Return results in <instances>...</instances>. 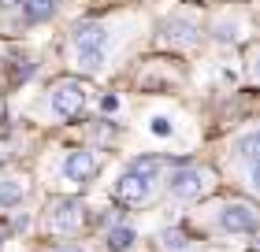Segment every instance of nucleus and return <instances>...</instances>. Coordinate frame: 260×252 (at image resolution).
Returning a JSON list of instances; mask_svg holds the SVG:
<instances>
[{
    "instance_id": "1",
    "label": "nucleus",
    "mask_w": 260,
    "mask_h": 252,
    "mask_svg": "<svg viewBox=\"0 0 260 252\" xmlns=\"http://www.w3.org/2000/svg\"><path fill=\"white\" fill-rule=\"evenodd\" d=\"M216 189V174L201 163H179L168 174V193L175 200H201Z\"/></svg>"
},
{
    "instance_id": "2",
    "label": "nucleus",
    "mask_w": 260,
    "mask_h": 252,
    "mask_svg": "<svg viewBox=\"0 0 260 252\" xmlns=\"http://www.w3.org/2000/svg\"><path fill=\"white\" fill-rule=\"evenodd\" d=\"M86 100H89L86 82H78V78H56L49 86V93H45L41 107L49 115H56V119H71V115H78L82 107H86Z\"/></svg>"
},
{
    "instance_id": "3",
    "label": "nucleus",
    "mask_w": 260,
    "mask_h": 252,
    "mask_svg": "<svg viewBox=\"0 0 260 252\" xmlns=\"http://www.w3.org/2000/svg\"><path fill=\"white\" fill-rule=\"evenodd\" d=\"M82 223H86V200L78 197H56L41 215V226L49 234H75L82 230Z\"/></svg>"
},
{
    "instance_id": "4",
    "label": "nucleus",
    "mask_w": 260,
    "mask_h": 252,
    "mask_svg": "<svg viewBox=\"0 0 260 252\" xmlns=\"http://www.w3.org/2000/svg\"><path fill=\"white\" fill-rule=\"evenodd\" d=\"M223 234H253L256 230V208L253 200H227L216 215Z\"/></svg>"
},
{
    "instance_id": "5",
    "label": "nucleus",
    "mask_w": 260,
    "mask_h": 252,
    "mask_svg": "<svg viewBox=\"0 0 260 252\" xmlns=\"http://www.w3.org/2000/svg\"><path fill=\"white\" fill-rule=\"evenodd\" d=\"M152 193H156V178H152V174L126 171L119 182H115V200H119V204H130V208H141V204H149Z\"/></svg>"
},
{
    "instance_id": "6",
    "label": "nucleus",
    "mask_w": 260,
    "mask_h": 252,
    "mask_svg": "<svg viewBox=\"0 0 260 252\" xmlns=\"http://www.w3.org/2000/svg\"><path fill=\"white\" fill-rule=\"evenodd\" d=\"M30 174H22V171H0V211H11V208H19L22 200L30 197Z\"/></svg>"
},
{
    "instance_id": "7",
    "label": "nucleus",
    "mask_w": 260,
    "mask_h": 252,
    "mask_svg": "<svg viewBox=\"0 0 260 252\" xmlns=\"http://www.w3.org/2000/svg\"><path fill=\"white\" fill-rule=\"evenodd\" d=\"M97 171H101L97 152H89V149L67 152V160H63V178H67V182H89Z\"/></svg>"
},
{
    "instance_id": "8",
    "label": "nucleus",
    "mask_w": 260,
    "mask_h": 252,
    "mask_svg": "<svg viewBox=\"0 0 260 252\" xmlns=\"http://www.w3.org/2000/svg\"><path fill=\"white\" fill-rule=\"evenodd\" d=\"M164 38L171 45H179V49H193L201 41V26L190 15H175V19H168V26H164Z\"/></svg>"
},
{
    "instance_id": "9",
    "label": "nucleus",
    "mask_w": 260,
    "mask_h": 252,
    "mask_svg": "<svg viewBox=\"0 0 260 252\" xmlns=\"http://www.w3.org/2000/svg\"><path fill=\"white\" fill-rule=\"evenodd\" d=\"M256 145H260L256 130L242 134V137H238V145H234V160L242 163V171H245V186H249V189H256Z\"/></svg>"
},
{
    "instance_id": "10",
    "label": "nucleus",
    "mask_w": 260,
    "mask_h": 252,
    "mask_svg": "<svg viewBox=\"0 0 260 252\" xmlns=\"http://www.w3.org/2000/svg\"><path fill=\"white\" fill-rule=\"evenodd\" d=\"M71 49L82 52V49H108V30L101 22H78L71 30Z\"/></svg>"
},
{
    "instance_id": "11",
    "label": "nucleus",
    "mask_w": 260,
    "mask_h": 252,
    "mask_svg": "<svg viewBox=\"0 0 260 252\" xmlns=\"http://www.w3.org/2000/svg\"><path fill=\"white\" fill-rule=\"evenodd\" d=\"M156 252H197V241L182 226H164L156 234Z\"/></svg>"
},
{
    "instance_id": "12",
    "label": "nucleus",
    "mask_w": 260,
    "mask_h": 252,
    "mask_svg": "<svg viewBox=\"0 0 260 252\" xmlns=\"http://www.w3.org/2000/svg\"><path fill=\"white\" fill-rule=\"evenodd\" d=\"M56 15V0H22V19L26 22H45Z\"/></svg>"
},
{
    "instance_id": "13",
    "label": "nucleus",
    "mask_w": 260,
    "mask_h": 252,
    "mask_svg": "<svg viewBox=\"0 0 260 252\" xmlns=\"http://www.w3.org/2000/svg\"><path fill=\"white\" fill-rule=\"evenodd\" d=\"M104 241H108V252H130L134 248V241H138V234L130 230V226H112L108 230V237H104Z\"/></svg>"
},
{
    "instance_id": "14",
    "label": "nucleus",
    "mask_w": 260,
    "mask_h": 252,
    "mask_svg": "<svg viewBox=\"0 0 260 252\" xmlns=\"http://www.w3.org/2000/svg\"><path fill=\"white\" fill-rule=\"evenodd\" d=\"M104 59H108V49H82V52H75V63H78V70H86V75H97V70L104 67Z\"/></svg>"
},
{
    "instance_id": "15",
    "label": "nucleus",
    "mask_w": 260,
    "mask_h": 252,
    "mask_svg": "<svg viewBox=\"0 0 260 252\" xmlns=\"http://www.w3.org/2000/svg\"><path fill=\"white\" fill-rule=\"evenodd\" d=\"M130 171H138V174H152V178H156V171H160V160H156V156L134 160V163H130Z\"/></svg>"
},
{
    "instance_id": "16",
    "label": "nucleus",
    "mask_w": 260,
    "mask_h": 252,
    "mask_svg": "<svg viewBox=\"0 0 260 252\" xmlns=\"http://www.w3.org/2000/svg\"><path fill=\"white\" fill-rule=\"evenodd\" d=\"M11 230H19V234H26V230H30V215H26V211H19V215H15V219H11Z\"/></svg>"
},
{
    "instance_id": "17",
    "label": "nucleus",
    "mask_w": 260,
    "mask_h": 252,
    "mask_svg": "<svg viewBox=\"0 0 260 252\" xmlns=\"http://www.w3.org/2000/svg\"><path fill=\"white\" fill-rule=\"evenodd\" d=\"M52 252H86V248H82V245H56Z\"/></svg>"
},
{
    "instance_id": "18",
    "label": "nucleus",
    "mask_w": 260,
    "mask_h": 252,
    "mask_svg": "<svg viewBox=\"0 0 260 252\" xmlns=\"http://www.w3.org/2000/svg\"><path fill=\"white\" fill-rule=\"evenodd\" d=\"M4 241H8V230H4V226H0V248H4Z\"/></svg>"
},
{
    "instance_id": "19",
    "label": "nucleus",
    "mask_w": 260,
    "mask_h": 252,
    "mask_svg": "<svg viewBox=\"0 0 260 252\" xmlns=\"http://www.w3.org/2000/svg\"><path fill=\"white\" fill-rule=\"evenodd\" d=\"M0 4H4V8H8V4H11V0H0Z\"/></svg>"
}]
</instances>
